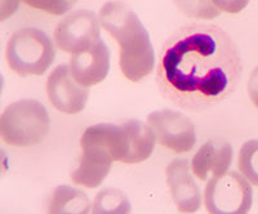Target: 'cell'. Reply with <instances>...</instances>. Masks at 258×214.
I'll return each mask as SVG.
<instances>
[{
  "instance_id": "cell-1",
  "label": "cell",
  "mask_w": 258,
  "mask_h": 214,
  "mask_svg": "<svg viewBox=\"0 0 258 214\" xmlns=\"http://www.w3.org/2000/svg\"><path fill=\"white\" fill-rule=\"evenodd\" d=\"M241 71L232 39L220 27L195 25L181 29L167 41L158 77L174 101L211 105L234 91Z\"/></svg>"
},
{
  "instance_id": "cell-12",
  "label": "cell",
  "mask_w": 258,
  "mask_h": 214,
  "mask_svg": "<svg viewBox=\"0 0 258 214\" xmlns=\"http://www.w3.org/2000/svg\"><path fill=\"white\" fill-rule=\"evenodd\" d=\"M234 150L223 139H211L206 142L194 155L191 169L202 181L218 178L227 173L231 167Z\"/></svg>"
},
{
  "instance_id": "cell-2",
  "label": "cell",
  "mask_w": 258,
  "mask_h": 214,
  "mask_svg": "<svg viewBox=\"0 0 258 214\" xmlns=\"http://www.w3.org/2000/svg\"><path fill=\"white\" fill-rule=\"evenodd\" d=\"M98 20L103 29L117 41L120 70L131 82H140L154 71L155 52L137 13L123 2H107Z\"/></svg>"
},
{
  "instance_id": "cell-20",
  "label": "cell",
  "mask_w": 258,
  "mask_h": 214,
  "mask_svg": "<svg viewBox=\"0 0 258 214\" xmlns=\"http://www.w3.org/2000/svg\"><path fill=\"white\" fill-rule=\"evenodd\" d=\"M248 93L255 107H258V66L252 71L248 80Z\"/></svg>"
},
{
  "instance_id": "cell-16",
  "label": "cell",
  "mask_w": 258,
  "mask_h": 214,
  "mask_svg": "<svg viewBox=\"0 0 258 214\" xmlns=\"http://www.w3.org/2000/svg\"><path fill=\"white\" fill-rule=\"evenodd\" d=\"M238 167L246 181L258 186V139H250L241 146Z\"/></svg>"
},
{
  "instance_id": "cell-6",
  "label": "cell",
  "mask_w": 258,
  "mask_h": 214,
  "mask_svg": "<svg viewBox=\"0 0 258 214\" xmlns=\"http://www.w3.org/2000/svg\"><path fill=\"white\" fill-rule=\"evenodd\" d=\"M204 202L209 214H249L253 190L240 173L227 172L222 177L209 179Z\"/></svg>"
},
{
  "instance_id": "cell-10",
  "label": "cell",
  "mask_w": 258,
  "mask_h": 214,
  "mask_svg": "<svg viewBox=\"0 0 258 214\" xmlns=\"http://www.w3.org/2000/svg\"><path fill=\"white\" fill-rule=\"evenodd\" d=\"M167 185L177 209L182 213L192 214L202 205L199 186L191 176L187 159H176L167 167Z\"/></svg>"
},
{
  "instance_id": "cell-8",
  "label": "cell",
  "mask_w": 258,
  "mask_h": 214,
  "mask_svg": "<svg viewBox=\"0 0 258 214\" xmlns=\"http://www.w3.org/2000/svg\"><path fill=\"white\" fill-rule=\"evenodd\" d=\"M147 124L159 144L173 153H188L197 144L195 125L179 111L169 109L154 111L147 116Z\"/></svg>"
},
{
  "instance_id": "cell-21",
  "label": "cell",
  "mask_w": 258,
  "mask_h": 214,
  "mask_svg": "<svg viewBox=\"0 0 258 214\" xmlns=\"http://www.w3.org/2000/svg\"><path fill=\"white\" fill-rule=\"evenodd\" d=\"M20 0H2V21L7 20L17 11Z\"/></svg>"
},
{
  "instance_id": "cell-13",
  "label": "cell",
  "mask_w": 258,
  "mask_h": 214,
  "mask_svg": "<svg viewBox=\"0 0 258 214\" xmlns=\"http://www.w3.org/2000/svg\"><path fill=\"white\" fill-rule=\"evenodd\" d=\"M83 154L77 168L71 172V179L77 185L87 188H96L109 174L114 163L110 154L103 147L93 144H80Z\"/></svg>"
},
{
  "instance_id": "cell-17",
  "label": "cell",
  "mask_w": 258,
  "mask_h": 214,
  "mask_svg": "<svg viewBox=\"0 0 258 214\" xmlns=\"http://www.w3.org/2000/svg\"><path fill=\"white\" fill-rule=\"evenodd\" d=\"M174 4L183 15L198 20H213L220 16V9L212 0H174Z\"/></svg>"
},
{
  "instance_id": "cell-14",
  "label": "cell",
  "mask_w": 258,
  "mask_h": 214,
  "mask_svg": "<svg viewBox=\"0 0 258 214\" xmlns=\"http://www.w3.org/2000/svg\"><path fill=\"white\" fill-rule=\"evenodd\" d=\"M89 211L88 195L69 185L56 187L48 205V214H89Z\"/></svg>"
},
{
  "instance_id": "cell-11",
  "label": "cell",
  "mask_w": 258,
  "mask_h": 214,
  "mask_svg": "<svg viewBox=\"0 0 258 214\" xmlns=\"http://www.w3.org/2000/svg\"><path fill=\"white\" fill-rule=\"evenodd\" d=\"M70 71L74 79L85 88L102 83L110 71V50L105 41L100 40L89 49L73 54Z\"/></svg>"
},
{
  "instance_id": "cell-19",
  "label": "cell",
  "mask_w": 258,
  "mask_h": 214,
  "mask_svg": "<svg viewBox=\"0 0 258 214\" xmlns=\"http://www.w3.org/2000/svg\"><path fill=\"white\" fill-rule=\"evenodd\" d=\"M212 2L220 11L235 15L245 9L250 0H212Z\"/></svg>"
},
{
  "instance_id": "cell-5",
  "label": "cell",
  "mask_w": 258,
  "mask_h": 214,
  "mask_svg": "<svg viewBox=\"0 0 258 214\" xmlns=\"http://www.w3.org/2000/svg\"><path fill=\"white\" fill-rule=\"evenodd\" d=\"M6 57L9 67L20 77H39L56 59V48L44 31L24 27L13 33L8 40Z\"/></svg>"
},
{
  "instance_id": "cell-3",
  "label": "cell",
  "mask_w": 258,
  "mask_h": 214,
  "mask_svg": "<svg viewBox=\"0 0 258 214\" xmlns=\"http://www.w3.org/2000/svg\"><path fill=\"white\" fill-rule=\"evenodd\" d=\"M156 137L149 124L140 120L126 123L96 124L85 129L80 144H93L103 147L114 162L125 164L142 163L151 156Z\"/></svg>"
},
{
  "instance_id": "cell-9",
  "label": "cell",
  "mask_w": 258,
  "mask_h": 214,
  "mask_svg": "<svg viewBox=\"0 0 258 214\" xmlns=\"http://www.w3.org/2000/svg\"><path fill=\"white\" fill-rule=\"evenodd\" d=\"M47 94L53 107L63 114L74 115L85 109L89 89L74 79L68 65H59L48 78Z\"/></svg>"
},
{
  "instance_id": "cell-18",
  "label": "cell",
  "mask_w": 258,
  "mask_h": 214,
  "mask_svg": "<svg viewBox=\"0 0 258 214\" xmlns=\"http://www.w3.org/2000/svg\"><path fill=\"white\" fill-rule=\"evenodd\" d=\"M24 2L27 6L49 15L62 16L73 9L78 0H24Z\"/></svg>"
},
{
  "instance_id": "cell-4",
  "label": "cell",
  "mask_w": 258,
  "mask_h": 214,
  "mask_svg": "<svg viewBox=\"0 0 258 214\" xmlns=\"http://www.w3.org/2000/svg\"><path fill=\"white\" fill-rule=\"evenodd\" d=\"M49 114L45 106L35 100L11 103L0 119V134L11 146L29 147L40 144L49 133Z\"/></svg>"
},
{
  "instance_id": "cell-15",
  "label": "cell",
  "mask_w": 258,
  "mask_h": 214,
  "mask_svg": "<svg viewBox=\"0 0 258 214\" xmlns=\"http://www.w3.org/2000/svg\"><path fill=\"white\" fill-rule=\"evenodd\" d=\"M128 196L117 188H105L96 195L92 214H131Z\"/></svg>"
},
{
  "instance_id": "cell-7",
  "label": "cell",
  "mask_w": 258,
  "mask_h": 214,
  "mask_svg": "<svg viewBox=\"0 0 258 214\" xmlns=\"http://www.w3.org/2000/svg\"><path fill=\"white\" fill-rule=\"evenodd\" d=\"M100 25V20L92 11H74L57 25L56 45L62 52L71 54L89 49L101 40Z\"/></svg>"
}]
</instances>
